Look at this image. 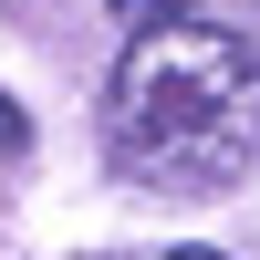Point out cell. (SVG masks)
I'll return each instance as SVG.
<instances>
[{"label": "cell", "mask_w": 260, "mask_h": 260, "mask_svg": "<svg viewBox=\"0 0 260 260\" xmlns=\"http://www.w3.org/2000/svg\"><path fill=\"white\" fill-rule=\"evenodd\" d=\"M104 146L125 187H167V198L240 187L260 156V42L198 11L136 21L104 83Z\"/></svg>", "instance_id": "6da1fadb"}, {"label": "cell", "mask_w": 260, "mask_h": 260, "mask_svg": "<svg viewBox=\"0 0 260 260\" xmlns=\"http://www.w3.org/2000/svg\"><path fill=\"white\" fill-rule=\"evenodd\" d=\"M115 21H167V11H198V0H104Z\"/></svg>", "instance_id": "3957f363"}, {"label": "cell", "mask_w": 260, "mask_h": 260, "mask_svg": "<svg viewBox=\"0 0 260 260\" xmlns=\"http://www.w3.org/2000/svg\"><path fill=\"white\" fill-rule=\"evenodd\" d=\"M167 260H219V250H198V240H187V250H167Z\"/></svg>", "instance_id": "277c9868"}, {"label": "cell", "mask_w": 260, "mask_h": 260, "mask_svg": "<svg viewBox=\"0 0 260 260\" xmlns=\"http://www.w3.org/2000/svg\"><path fill=\"white\" fill-rule=\"evenodd\" d=\"M11 156H31V115H21L11 94H0V167H11Z\"/></svg>", "instance_id": "7a4b0ae2"}]
</instances>
